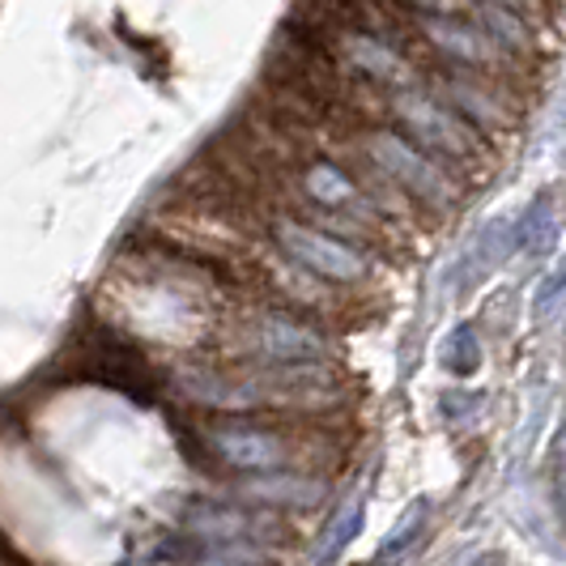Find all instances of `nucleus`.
Segmentation results:
<instances>
[{
  "label": "nucleus",
  "instance_id": "1",
  "mask_svg": "<svg viewBox=\"0 0 566 566\" xmlns=\"http://www.w3.org/2000/svg\"><path fill=\"white\" fill-rule=\"evenodd\" d=\"M363 149H367L370 167L379 170L397 192L422 200V205L439 209V213L455 209L460 188H455V179L448 175V167L439 158H430L426 149H418L405 133L370 128L367 137H363Z\"/></svg>",
  "mask_w": 566,
  "mask_h": 566
},
{
  "label": "nucleus",
  "instance_id": "2",
  "mask_svg": "<svg viewBox=\"0 0 566 566\" xmlns=\"http://www.w3.org/2000/svg\"><path fill=\"white\" fill-rule=\"evenodd\" d=\"M392 107H397V119L405 124L409 142L418 145V149H426L430 158L455 163V167H478L485 158V145L478 137V128L469 119H460L443 98L405 85Z\"/></svg>",
  "mask_w": 566,
  "mask_h": 566
},
{
  "label": "nucleus",
  "instance_id": "3",
  "mask_svg": "<svg viewBox=\"0 0 566 566\" xmlns=\"http://www.w3.org/2000/svg\"><path fill=\"white\" fill-rule=\"evenodd\" d=\"M243 354L260 367H324L333 345L328 337L282 312H264L243 324Z\"/></svg>",
  "mask_w": 566,
  "mask_h": 566
},
{
  "label": "nucleus",
  "instance_id": "4",
  "mask_svg": "<svg viewBox=\"0 0 566 566\" xmlns=\"http://www.w3.org/2000/svg\"><path fill=\"white\" fill-rule=\"evenodd\" d=\"M273 239L298 269H307L324 282H363L370 273V260L354 243H345L337 234L294 222V218H277L273 222Z\"/></svg>",
  "mask_w": 566,
  "mask_h": 566
},
{
  "label": "nucleus",
  "instance_id": "5",
  "mask_svg": "<svg viewBox=\"0 0 566 566\" xmlns=\"http://www.w3.org/2000/svg\"><path fill=\"white\" fill-rule=\"evenodd\" d=\"M422 39L439 52V56H448L452 64L460 69H473V73H507L515 56L503 52L482 27H473L469 18H460V13H422Z\"/></svg>",
  "mask_w": 566,
  "mask_h": 566
},
{
  "label": "nucleus",
  "instance_id": "6",
  "mask_svg": "<svg viewBox=\"0 0 566 566\" xmlns=\"http://www.w3.org/2000/svg\"><path fill=\"white\" fill-rule=\"evenodd\" d=\"M209 452L218 455L222 464L239 469V473H277L290 460V443L277 430L252 422H222L205 430Z\"/></svg>",
  "mask_w": 566,
  "mask_h": 566
},
{
  "label": "nucleus",
  "instance_id": "7",
  "mask_svg": "<svg viewBox=\"0 0 566 566\" xmlns=\"http://www.w3.org/2000/svg\"><path fill=\"white\" fill-rule=\"evenodd\" d=\"M439 94L448 98L460 119H469L473 128H490V133H503V128H515V112L503 103V94L485 82L482 73L473 69H439Z\"/></svg>",
  "mask_w": 566,
  "mask_h": 566
},
{
  "label": "nucleus",
  "instance_id": "8",
  "mask_svg": "<svg viewBox=\"0 0 566 566\" xmlns=\"http://www.w3.org/2000/svg\"><path fill=\"white\" fill-rule=\"evenodd\" d=\"M90 375L103 379V384H115L133 397H149L154 392V375H149V363L142 358V349L128 337H119L112 328H94L90 333Z\"/></svg>",
  "mask_w": 566,
  "mask_h": 566
},
{
  "label": "nucleus",
  "instance_id": "9",
  "mask_svg": "<svg viewBox=\"0 0 566 566\" xmlns=\"http://www.w3.org/2000/svg\"><path fill=\"white\" fill-rule=\"evenodd\" d=\"M333 48L345 56V64H349L354 73H363L370 82L400 85V90L413 82L409 60L400 56L384 34H370V30H333Z\"/></svg>",
  "mask_w": 566,
  "mask_h": 566
},
{
  "label": "nucleus",
  "instance_id": "10",
  "mask_svg": "<svg viewBox=\"0 0 566 566\" xmlns=\"http://www.w3.org/2000/svg\"><path fill=\"white\" fill-rule=\"evenodd\" d=\"M303 192L328 209V213H340L349 218V227H363L375 218V200L349 179V170H340L337 163H307L303 167Z\"/></svg>",
  "mask_w": 566,
  "mask_h": 566
},
{
  "label": "nucleus",
  "instance_id": "11",
  "mask_svg": "<svg viewBox=\"0 0 566 566\" xmlns=\"http://www.w3.org/2000/svg\"><path fill=\"white\" fill-rule=\"evenodd\" d=\"M184 528H188V537L218 541V545H243V541H260L282 533L273 520L252 515V511L227 507V503H197V507H188Z\"/></svg>",
  "mask_w": 566,
  "mask_h": 566
},
{
  "label": "nucleus",
  "instance_id": "12",
  "mask_svg": "<svg viewBox=\"0 0 566 566\" xmlns=\"http://www.w3.org/2000/svg\"><path fill=\"white\" fill-rule=\"evenodd\" d=\"M328 485L319 478H303V473H260L252 482L239 485V499L260 503V507H315L324 503Z\"/></svg>",
  "mask_w": 566,
  "mask_h": 566
},
{
  "label": "nucleus",
  "instance_id": "13",
  "mask_svg": "<svg viewBox=\"0 0 566 566\" xmlns=\"http://www.w3.org/2000/svg\"><path fill=\"white\" fill-rule=\"evenodd\" d=\"M464 13L473 18V27H482L503 52H511V56H533V52H537V30H533L528 18L511 13L503 4H490V0H469Z\"/></svg>",
  "mask_w": 566,
  "mask_h": 566
},
{
  "label": "nucleus",
  "instance_id": "14",
  "mask_svg": "<svg viewBox=\"0 0 566 566\" xmlns=\"http://www.w3.org/2000/svg\"><path fill=\"white\" fill-rule=\"evenodd\" d=\"M426 524H430V507H426V503H413V507L405 511V520H400L397 528H392V537L379 545V558H375V563L392 566L397 558H405V554H409V549L422 541Z\"/></svg>",
  "mask_w": 566,
  "mask_h": 566
},
{
  "label": "nucleus",
  "instance_id": "15",
  "mask_svg": "<svg viewBox=\"0 0 566 566\" xmlns=\"http://www.w3.org/2000/svg\"><path fill=\"white\" fill-rule=\"evenodd\" d=\"M358 528H363V507H358V503H349V507L340 511L337 520L328 524V537H324V545H319V566L333 563L340 549L358 537Z\"/></svg>",
  "mask_w": 566,
  "mask_h": 566
},
{
  "label": "nucleus",
  "instance_id": "16",
  "mask_svg": "<svg viewBox=\"0 0 566 566\" xmlns=\"http://www.w3.org/2000/svg\"><path fill=\"white\" fill-rule=\"evenodd\" d=\"M478 358H482V349H478V337L469 333V328H455L448 345H443V363L452 370H473L478 367Z\"/></svg>",
  "mask_w": 566,
  "mask_h": 566
},
{
  "label": "nucleus",
  "instance_id": "17",
  "mask_svg": "<svg viewBox=\"0 0 566 566\" xmlns=\"http://www.w3.org/2000/svg\"><path fill=\"white\" fill-rule=\"evenodd\" d=\"M192 566H264V558L255 549H243V545H218V549L192 558Z\"/></svg>",
  "mask_w": 566,
  "mask_h": 566
},
{
  "label": "nucleus",
  "instance_id": "18",
  "mask_svg": "<svg viewBox=\"0 0 566 566\" xmlns=\"http://www.w3.org/2000/svg\"><path fill=\"white\" fill-rule=\"evenodd\" d=\"M490 4H503V9H511V13H520V18H541V9H545V0H490Z\"/></svg>",
  "mask_w": 566,
  "mask_h": 566
}]
</instances>
